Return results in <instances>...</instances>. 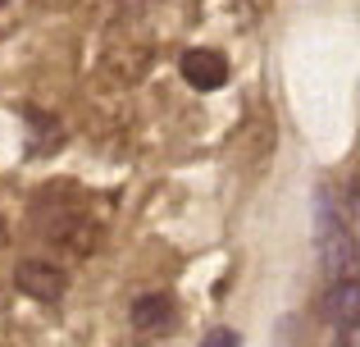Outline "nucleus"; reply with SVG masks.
<instances>
[{"instance_id":"obj_1","label":"nucleus","mask_w":360,"mask_h":347,"mask_svg":"<svg viewBox=\"0 0 360 347\" xmlns=\"http://www.w3.org/2000/svg\"><path fill=\"white\" fill-rule=\"evenodd\" d=\"M319 242H324V270L328 275H352L356 265V247L342 229H338V215L328 210V196H319Z\"/></svg>"},{"instance_id":"obj_2","label":"nucleus","mask_w":360,"mask_h":347,"mask_svg":"<svg viewBox=\"0 0 360 347\" xmlns=\"http://www.w3.org/2000/svg\"><path fill=\"white\" fill-rule=\"evenodd\" d=\"M14 284L23 288V293L41 297V302H55V297L64 293V284H69V279H64L60 265H46V260H18Z\"/></svg>"},{"instance_id":"obj_3","label":"nucleus","mask_w":360,"mask_h":347,"mask_svg":"<svg viewBox=\"0 0 360 347\" xmlns=\"http://www.w3.org/2000/svg\"><path fill=\"white\" fill-rule=\"evenodd\" d=\"M183 78L196 92H219L229 82V64H224L219 51H187L183 55Z\"/></svg>"},{"instance_id":"obj_4","label":"nucleus","mask_w":360,"mask_h":347,"mask_svg":"<svg viewBox=\"0 0 360 347\" xmlns=\"http://www.w3.org/2000/svg\"><path fill=\"white\" fill-rule=\"evenodd\" d=\"M356 297H360L356 275H338L333 288H328V302H324L328 320H333L338 329H356Z\"/></svg>"},{"instance_id":"obj_5","label":"nucleus","mask_w":360,"mask_h":347,"mask_svg":"<svg viewBox=\"0 0 360 347\" xmlns=\"http://www.w3.org/2000/svg\"><path fill=\"white\" fill-rule=\"evenodd\" d=\"M169 315H174L169 297H137V302H132V324H137V329H160Z\"/></svg>"},{"instance_id":"obj_6","label":"nucleus","mask_w":360,"mask_h":347,"mask_svg":"<svg viewBox=\"0 0 360 347\" xmlns=\"http://www.w3.org/2000/svg\"><path fill=\"white\" fill-rule=\"evenodd\" d=\"M201 347H242V339H238L233 329H210V334L201 339Z\"/></svg>"},{"instance_id":"obj_7","label":"nucleus","mask_w":360,"mask_h":347,"mask_svg":"<svg viewBox=\"0 0 360 347\" xmlns=\"http://www.w3.org/2000/svg\"><path fill=\"white\" fill-rule=\"evenodd\" d=\"M342 347H356V329H347V343Z\"/></svg>"},{"instance_id":"obj_8","label":"nucleus","mask_w":360,"mask_h":347,"mask_svg":"<svg viewBox=\"0 0 360 347\" xmlns=\"http://www.w3.org/2000/svg\"><path fill=\"white\" fill-rule=\"evenodd\" d=\"M0 5H5V0H0Z\"/></svg>"}]
</instances>
